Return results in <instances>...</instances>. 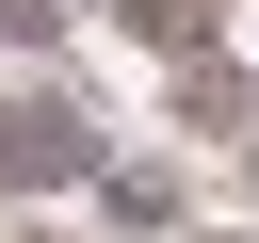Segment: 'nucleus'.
Masks as SVG:
<instances>
[{
  "label": "nucleus",
  "mask_w": 259,
  "mask_h": 243,
  "mask_svg": "<svg viewBox=\"0 0 259 243\" xmlns=\"http://www.w3.org/2000/svg\"><path fill=\"white\" fill-rule=\"evenodd\" d=\"M97 178H113V146H97L81 97H49V81L0 97V194H97Z\"/></svg>",
  "instance_id": "f257e3e1"
},
{
  "label": "nucleus",
  "mask_w": 259,
  "mask_h": 243,
  "mask_svg": "<svg viewBox=\"0 0 259 243\" xmlns=\"http://www.w3.org/2000/svg\"><path fill=\"white\" fill-rule=\"evenodd\" d=\"M113 16H130L162 65H210V49H227V16H210V0H113Z\"/></svg>",
  "instance_id": "f03ea898"
},
{
  "label": "nucleus",
  "mask_w": 259,
  "mask_h": 243,
  "mask_svg": "<svg viewBox=\"0 0 259 243\" xmlns=\"http://www.w3.org/2000/svg\"><path fill=\"white\" fill-rule=\"evenodd\" d=\"M0 49H65V0H0Z\"/></svg>",
  "instance_id": "7ed1b4c3"
}]
</instances>
